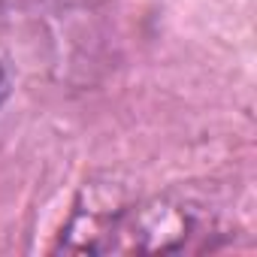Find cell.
Instances as JSON below:
<instances>
[{"mask_svg":"<svg viewBox=\"0 0 257 257\" xmlns=\"http://www.w3.org/2000/svg\"><path fill=\"white\" fill-rule=\"evenodd\" d=\"M233 242L227 203L215 188L176 185L127 206L109 254H203Z\"/></svg>","mask_w":257,"mask_h":257,"instance_id":"6da1fadb","label":"cell"},{"mask_svg":"<svg viewBox=\"0 0 257 257\" xmlns=\"http://www.w3.org/2000/svg\"><path fill=\"white\" fill-rule=\"evenodd\" d=\"M137 197L131 185L112 173H100L85 179L79 194L73 197L70 215L58 233L52 251L64 254H109L115 230Z\"/></svg>","mask_w":257,"mask_h":257,"instance_id":"7a4b0ae2","label":"cell"},{"mask_svg":"<svg viewBox=\"0 0 257 257\" xmlns=\"http://www.w3.org/2000/svg\"><path fill=\"white\" fill-rule=\"evenodd\" d=\"M10 94H13V76H10L7 61L0 58V109H4V103L10 100Z\"/></svg>","mask_w":257,"mask_h":257,"instance_id":"3957f363","label":"cell"}]
</instances>
